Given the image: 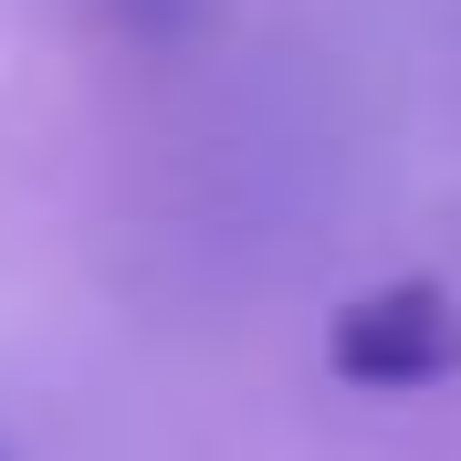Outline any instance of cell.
<instances>
[{"label": "cell", "mask_w": 461, "mask_h": 461, "mask_svg": "<svg viewBox=\"0 0 461 461\" xmlns=\"http://www.w3.org/2000/svg\"><path fill=\"white\" fill-rule=\"evenodd\" d=\"M325 367L346 388H440V377H461V304L440 284L346 294L325 325Z\"/></svg>", "instance_id": "1"}]
</instances>
